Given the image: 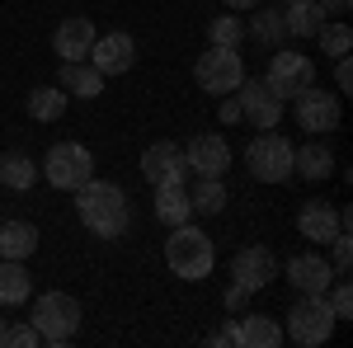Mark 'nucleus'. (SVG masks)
I'll return each mask as SVG.
<instances>
[{
  "label": "nucleus",
  "instance_id": "39448f33",
  "mask_svg": "<svg viewBox=\"0 0 353 348\" xmlns=\"http://www.w3.org/2000/svg\"><path fill=\"white\" fill-rule=\"evenodd\" d=\"M292 141L288 136H278L269 127V132H259L250 146H245V170H250V179H259V184H288L292 179Z\"/></svg>",
  "mask_w": 353,
  "mask_h": 348
},
{
  "label": "nucleus",
  "instance_id": "58836bf2",
  "mask_svg": "<svg viewBox=\"0 0 353 348\" xmlns=\"http://www.w3.org/2000/svg\"><path fill=\"white\" fill-rule=\"evenodd\" d=\"M254 5H259V0H226V10H236V14H250Z\"/></svg>",
  "mask_w": 353,
  "mask_h": 348
},
{
  "label": "nucleus",
  "instance_id": "72a5a7b5",
  "mask_svg": "<svg viewBox=\"0 0 353 348\" xmlns=\"http://www.w3.org/2000/svg\"><path fill=\"white\" fill-rule=\"evenodd\" d=\"M334 61H339V66H334V85H339V90H353V61L349 57H334Z\"/></svg>",
  "mask_w": 353,
  "mask_h": 348
},
{
  "label": "nucleus",
  "instance_id": "f257e3e1",
  "mask_svg": "<svg viewBox=\"0 0 353 348\" xmlns=\"http://www.w3.org/2000/svg\"><path fill=\"white\" fill-rule=\"evenodd\" d=\"M76 216L90 236L99 240H123L128 226H132V207H128V193L113 184V179H85L76 188Z\"/></svg>",
  "mask_w": 353,
  "mask_h": 348
},
{
  "label": "nucleus",
  "instance_id": "20e7f679",
  "mask_svg": "<svg viewBox=\"0 0 353 348\" xmlns=\"http://www.w3.org/2000/svg\"><path fill=\"white\" fill-rule=\"evenodd\" d=\"M334 311H330L325 292H301L297 306L288 311V329H283V339H292L301 348H321L330 344V334H334Z\"/></svg>",
  "mask_w": 353,
  "mask_h": 348
},
{
  "label": "nucleus",
  "instance_id": "f03ea898",
  "mask_svg": "<svg viewBox=\"0 0 353 348\" xmlns=\"http://www.w3.org/2000/svg\"><path fill=\"white\" fill-rule=\"evenodd\" d=\"M165 264L174 278H184V283H203V278H212V268H217V245L208 240L193 221L184 226H170V240H165Z\"/></svg>",
  "mask_w": 353,
  "mask_h": 348
},
{
  "label": "nucleus",
  "instance_id": "a878e982",
  "mask_svg": "<svg viewBox=\"0 0 353 348\" xmlns=\"http://www.w3.org/2000/svg\"><path fill=\"white\" fill-rule=\"evenodd\" d=\"M245 33L254 38V43H264V48H283V38H288V24H283V14H273V10H250V24H245Z\"/></svg>",
  "mask_w": 353,
  "mask_h": 348
},
{
  "label": "nucleus",
  "instance_id": "7c9ffc66",
  "mask_svg": "<svg viewBox=\"0 0 353 348\" xmlns=\"http://www.w3.org/2000/svg\"><path fill=\"white\" fill-rule=\"evenodd\" d=\"M325 301H330V311H334V320H349L353 316V287L344 283V278L325 287Z\"/></svg>",
  "mask_w": 353,
  "mask_h": 348
},
{
  "label": "nucleus",
  "instance_id": "2f4dec72",
  "mask_svg": "<svg viewBox=\"0 0 353 348\" xmlns=\"http://www.w3.org/2000/svg\"><path fill=\"white\" fill-rule=\"evenodd\" d=\"M43 339H38V329H33V320L14 325V329H5V344L0 348H38Z\"/></svg>",
  "mask_w": 353,
  "mask_h": 348
},
{
  "label": "nucleus",
  "instance_id": "ea45409f",
  "mask_svg": "<svg viewBox=\"0 0 353 348\" xmlns=\"http://www.w3.org/2000/svg\"><path fill=\"white\" fill-rule=\"evenodd\" d=\"M0 344H5V320H0Z\"/></svg>",
  "mask_w": 353,
  "mask_h": 348
},
{
  "label": "nucleus",
  "instance_id": "a211bd4d",
  "mask_svg": "<svg viewBox=\"0 0 353 348\" xmlns=\"http://www.w3.org/2000/svg\"><path fill=\"white\" fill-rule=\"evenodd\" d=\"M156 221H165V226H184V221H193L189 188L184 184H156Z\"/></svg>",
  "mask_w": 353,
  "mask_h": 348
},
{
  "label": "nucleus",
  "instance_id": "f704fd0d",
  "mask_svg": "<svg viewBox=\"0 0 353 348\" xmlns=\"http://www.w3.org/2000/svg\"><path fill=\"white\" fill-rule=\"evenodd\" d=\"M212 344H217V348H241V334H236V320H231V325H221L217 334H212Z\"/></svg>",
  "mask_w": 353,
  "mask_h": 348
},
{
  "label": "nucleus",
  "instance_id": "4468645a",
  "mask_svg": "<svg viewBox=\"0 0 353 348\" xmlns=\"http://www.w3.org/2000/svg\"><path fill=\"white\" fill-rule=\"evenodd\" d=\"M99 76H128L137 66V43L132 33H104V38H94V48L85 57Z\"/></svg>",
  "mask_w": 353,
  "mask_h": 348
},
{
  "label": "nucleus",
  "instance_id": "9b49d317",
  "mask_svg": "<svg viewBox=\"0 0 353 348\" xmlns=\"http://www.w3.org/2000/svg\"><path fill=\"white\" fill-rule=\"evenodd\" d=\"M184 165H189V174H198V179H226V170H231L226 136H217V132L193 136L189 146H184Z\"/></svg>",
  "mask_w": 353,
  "mask_h": 348
},
{
  "label": "nucleus",
  "instance_id": "f8f14e48",
  "mask_svg": "<svg viewBox=\"0 0 353 348\" xmlns=\"http://www.w3.org/2000/svg\"><path fill=\"white\" fill-rule=\"evenodd\" d=\"M236 99H241V118L250 123V127L269 132V127H278V123H283V99H278L264 81H241Z\"/></svg>",
  "mask_w": 353,
  "mask_h": 348
},
{
  "label": "nucleus",
  "instance_id": "0eeeda50",
  "mask_svg": "<svg viewBox=\"0 0 353 348\" xmlns=\"http://www.w3.org/2000/svg\"><path fill=\"white\" fill-rule=\"evenodd\" d=\"M193 81H198V90H208L212 99H221V94H236L245 81V61L236 48H208V52L198 57V66H193Z\"/></svg>",
  "mask_w": 353,
  "mask_h": 348
},
{
  "label": "nucleus",
  "instance_id": "6ab92c4d",
  "mask_svg": "<svg viewBox=\"0 0 353 348\" xmlns=\"http://www.w3.org/2000/svg\"><path fill=\"white\" fill-rule=\"evenodd\" d=\"M236 334H241V348H278L283 344V325L273 316H236Z\"/></svg>",
  "mask_w": 353,
  "mask_h": 348
},
{
  "label": "nucleus",
  "instance_id": "5701e85b",
  "mask_svg": "<svg viewBox=\"0 0 353 348\" xmlns=\"http://www.w3.org/2000/svg\"><path fill=\"white\" fill-rule=\"evenodd\" d=\"M33 296V278H28L24 259H5L0 264V306H24Z\"/></svg>",
  "mask_w": 353,
  "mask_h": 348
},
{
  "label": "nucleus",
  "instance_id": "423d86ee",
  "mask_svg": "<svg viewBox=\"0 0 353 348\" xmlns=\"http://www.w3.org/2000/svg\"><path fill=\"white\" fill-rule=\"evenodd\" d=\"M43 174H48L52 188L76 193L85 179H94V156H90V146H81V141H57L52 151L43 156Z\"/></svg>",
  "mask_w": 353,
  "mask_h": 348
},
{
  "label": "nucleus",
  "instance_id": "bb28decb",
  "mask_svg": "<svg viewBox=\"0 0 353 348\" xmlns=\"http://www.w3.org/2000/svg\"><path fill=\"white\" fill-rule=\"evenodd\" d=\"M33 179H38V165L28 161V156H0V184L14 188V193H28L33 188Z\"/></svg>",
  "mask_w": 353,
  "mask_h": 348
},
{
  "label": "nucleus",
  "instance_id": "7ed1b4c3",
  "mask_svg": "<svg viewBox=\"0 0 353 348\" xmlns=\"http://www.w3.org/2000/svg\"><path fill=\"white\" fill-rule=\"evenodd\" d=\"M28 320H33V329H38L43 344L61 348V344H71L76 329H81V301L71 292H43L33 301V316H28Z\"/></svg>",
  "mask_w": 353,
  "mask_h": 348
},
{
  "label": "nucleus",
  "instance_id": "6e6552de",
  "mask_svg": "<svg viewBox=\"0 0 353 348\" xmlns=\"http://www.w3.org/2000/svg\"><path fill=\"white\" fill-rule=\"evenodd\" d=\"M264 85L288 104V99H297L306 85H316V61H311L306 52H283V48H273L269 71H264Z\"/></svg>",
  "mask_w": 353,
  "mask_h": 348
},
{
  "label": "nucleus",
  "instance_id": "412c9836",
  "mask_svg": "<svg viewBox=\"0 0 353 348\" xmlns=\"http://www.w3.org/2000/svg\"><path fill=\"white\" fill-rule=\"evenodd\" d=\"M292 174L311 179V184L330 179V174H334V156H330V146H321V141H311V146H297V151H292Z\"/></svg>",
  "mask_w": 353,
  "mask_h": 348
},
{
  "label": "nucleus",
  "instance_id": "393cba45",
  "mask_svg": "<svg viewBox=\"0 0 353 348\" xmlns=\"http://www.w3.org/2000/svg\"><path fill=\"white\" fill-rule=\"evenodd\" d=\"M38 249V226L33 221H5L0 226V259H28Z\"/></svg>",
  "mask_w": 353,
  "mask_h": 348
},
{
  "label": "nucleus",
  "instance_id": "4c0bfd02",
  "mask_svg": "<svg viewBox=\"0 0 353 348\" xmlns=\"http://www.w3.org/2000/svg\"><path fill=\"white\" fill-rule=\"evenodd\" d=\"M316 5H321L325 14H349V5H353V0H316Z\"/></svg>",
  "mask_w": 353,
  "mask_h": 348
},
{
  "label": "nucleus",
  "instance_id": "a19ab883",
  "mask_svg": "<svg viewBox=\"0 0 353 348\" xmlns=\"http://www.w3.org/2000/svg\"><path fill=\"white\" fill-rule=\"evenodd\" d=\"M283 5H288V0H283Z\"/></svg>",
  "mask_w": 353,
  "mask_h": 348
},
{
  "label": "nucleus",
  "instance_id": "c85d7f7f",
  "mask_svg": "<svg viewBox=\"0 0 353 348\" xmlns=\"http://www.w3.org/2000/svg\"><path fill=\"white\" fill-rule=\"evenodd\" d=\"M208 43H212V48H241L245 43V19L241 14H217V19L208 24Z\"/></svg>",
  "mask_w": 353,
  "mask_h": 348
},
{
  "label": "nucleus",
  "instance_id": "f3484780",
  "mask_svg": "<svg viewBox=\"0 0 353 348\" xmlns=\"http://www.w3.org/2000/svg\"><path fill=\"white\" fill-rule=\"evenodd\" d=\"M288 283L297 292H325L334 283V268L325 264V254H292L288 259Z\"/></svg>",
  "mask_w": 353,
  "mask_h": 348
},
{
  "label": "nucleus",
  "instance_id": "dca6fc26",
  "mask_svg": "<svg viewBox=\"0 0 353 348\" xmlns=\"http://www.w3.org/2000/svg\"><path fill=\"white\" fill-rule=\"evenodd\" d=\"M94 24L85 19V14H76V19H61L52 33V52L61 57V61H85L90 57V48H94Z\"/></svg>",
  "mask_w": 353,
  "mask_h": 348
},
{
  "label": "nucleus",
  "instance_id": "1a4fd4ad",
  "mask_svg": "<svg viewBox=\"0 0 353 348\" xmlns=\"http://www.w3.org/2000/svg\"><path fill=\"white\" fill-rule=\"evenodd\" d=\"M297 127H306L311 136H330L339 127V118H344V104H339V94H330V90H316V85H306L297 99Z\"/></svg>",
  "mask_w": 353,
  "mask_h": 348
},
{
  "label": "nucleus",
  "instance_id": "e433bc0d",
  "mask_svg": "<svg viewBox=\"0 0 353 348\" xmlns=\"http://www.w3.org/2000/svg\"><path fill=\"white\" fill-rule=\"evenodd\" d=\"M241 306H245V292L231 283V287H226V311H231V316H241Z\"/></svg>",
  "mask_w": 353,
  "mask_h": 348
},
{
  "label": "nucleus",
  "instance_id": "9d476101",
  "mask_svg": "<svg viewBox=\"0 0 353 348\" xmlns=\"http://www.w3.org/2000/svg\"><path fill=\"white\" fill-rule=\"evenodd\" d=\"M273 278H278V259H273V249H264V245H245L241 254L231 259V283H236L245 296L264 292Z\"/></svg>",
  "mask_w": 353,
  "mask_h": 348
},
{
  "label": "nucleus",
  "instance_id": "b1692460",
  "mask_svg": "<svg viewBox=\"0 0 353 348\" xmlns=\"http://www.w3.org/2000/svg\"><path fill=\"white\" fill-rule=\"evenodd\" d=\"M71 104V94L61 90V85H38V90H28V118L33 123H57L61 113Z\"/></svg>",
  "mask_w": 353,
  "mask_h": 348
},
{
  "label": "nucleus",
  "instance_id": "cd10ccee",
  "mask_svg": "<svg viewBox=\"0 0 353 348\" xmlns=\"http://www.w3.org/2000/svg\"><path fill=\"white\" fill-rule=\"evenodd\" d=\"M189 203H193V212L217 216V212H226L231 193H226V184H221V179H198V188L189 193Z\"/></svg>",
  "mask_w": 353,
  "mask_h": 348
},
{
  "label": "nucleus",
  "instance_id": "4be33fe9",
  "mask_svg": "<svg viewBox=\"0 0 353 348\" xmlns=\"http://www.w3.org/2000/svg\"><path fill=\"white\" fill-rule=\"evenodd\" d=\"M283 24H288V38H316L321 24H325V10L316 0H288Z\"/></svg>",
  "mask_w": 353,
  "mask_h": 348
},
{
  "label": "nucleus",
  "instance_id": "c9c22d12",
  "mask_svg": "<svg viewBox=\"0 0 353 348\" xmlns=\"http://www.w3.org/2000/svg\"><path fill=\"white\" fill-rule=\"evenodd\" d=\"M221 123H241V99L236 94H221Z\"/></svg>",
  "mask_w": 353,
  "mask_h": 348
},
{
  "label": "nucleus",
  "instance_id": "473e14b6",
  "mask_svg": "<svg viewBox=\"0 0 353 348\" xmlns=\"http://www.w3.org/2000/svg\"><path fill=\"white\" fill-rule=\"evenodd\" d=\"M330 245H334V264H330V268H334V278H349V264H353V245H349V231H339V236H334Z\"/></svg>",
  "mask_w": 353,
  "mask_h": 348
},
{
  "label": "nucleus",
  "instance_id": "c756f323",
  "mask_svg": "<svg viewBox=\"0 0 353 348\" xmlns=\"http://www.w3.org/2000/svg\"><path fill=\"white\" fill-rule=\"evenodd\" d=\"M321 48H325V57H349L353 52V28L349 24H321Z\"/></svg>",
  "mask_w": 353,
  "mask_h": 348
},
{
  "label": "nucleus",
  "instance_id": "aec40b11",
  "mask_svg": "<svg viewBox=\"0 0 353 348\" xmlns=\"http://www.w3.org/2000/svg\"><path fill=\"white\" fill-rule=\"evenodd\" d=\"M61 90H66L71 99H99L104 76H99L90 61H61Z\"/></svg>",
  "mask_w": 353,
  "mask_h": 348
},
{
  "label": "nucleus",
  "instance_id": "ddd939ff",
  "mask_svg": "<svg viewBox=\"0 0 353 348\" xmlns=\"http://www.w3.org/2000/svg\"><path fill=\"white\" fill-rule=\"evenodd\" d=\"M141 174L146 184H189V165H184V151L174 141H151L141 151Z\"/></svg>",
  "mask_w": 353,
  "mask_h": 348
},
{
  "label": "nucleus",
  "instance_id": "2eb2a0df",
  "mask_svg": "<svg viewBox=\"0 0 353 348\" xmlns=\"http://www.w3.org/2000/svg\"><path fill=\"white\" fill-rule=\"evenodd\" d=\"M297 231L306 236L311 245H330L339 231H344V221H339V207L325 203V198H311V203H301L297 212Z\"/></svg>",
  "mask_w": 353,
  "mask_h": 348
}]
</instances>
